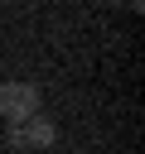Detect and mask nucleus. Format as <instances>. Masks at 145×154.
I'll return each mask as SVG.
<instances>
[{
	"label": "nucleus",
	"mask_w": 145,
	"mask_h": 154,
	"mask_svg": "<svg viewBox=\"0 0 145 154\" xmlns=\"http://www.w3.org/2000/svg\"><path fill=\"white\" fill-rule=\"evenodd\" d=\"M0 116H5L10 125L34 120V116H39V87H29V82H5V87H0Z\"/></svg>",
	"instance_id": "1"
},
{
	"label": "nucleus",
	"mask_w": 145,
	"mask_h": 154,
	"mask_svg": "<svg viewBox=\"0 0 145 154\" xmlns=\"http://www.w3.org/2000/svg\"><path fill=\"white\" fill-rule=\"evenodd\" d=\"M53 135H58V130H53V125H48L44 116L24 120V144H39V149H44V144H53Z\"/></svg>",
	"instance_id": "2"
}]
</instances>
